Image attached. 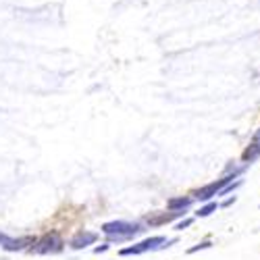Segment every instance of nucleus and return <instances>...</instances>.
<instances>
[{
	"mask_svg": "<svg viewBox=\"0 0 260 260\" xmlns=\"http://www.w3.org/2000/svg\"><path fill=\"white\" fill-rule=\"evenodd\" d=\"M144 223L138 221H108L100 227V233L106 235V242L108 244H125V242H132L136 235L144 233Z\"/></svg>",
	"mask_w": 260,
	"mask_h": 260,
	"instance_id": "1",
	"label": "nucleus"
},
{
	"mask_svg": "<svg viewBox=\"0 0 260 260\" xmlns=\"http://www.w3.org/2000/svg\"><path fill=\"white\" fill-rule=\"evenodd\" d=\"M177 244V237H165V235H152V237H146V240L134 244V246H127L119 250V256H140L146 252H158V250H167L171 246Z\"/></svg>",
	"mask_w": 260,
	"mask_h": 260,
	"instance_id": "2",
	"label": "nucleus"
},
{
	"mask_svg": "<svg viewBox=\"0 0 260 260\" xmlns=\"http://www.w3.org/2000/svg\"><path fill=\"white\" fill-rule=\"evenodd\" d=\"M64 250V242L58 233H46L34 240V244L27 248L29 254H40V256H46V254H58Z\"/></svg>",
	"mask_w": 260,
	"mask_h": 260,
	"instance_id": "3",
	"label": "nucleus"
},
{
	"mask_svg": "<svg viewBox=\"0 0 260 260\" xmlns=\"http://www.w3.org/2000/svg\"><path fill=\"white\" fill-rule=\"evenodd\" d=\"M229 181H233V177L221 175V179H216V181H212V183H206L204 187H200V189L193 191V200H198V202H208V200H212L214 196H219V191H221Z\"/></svg>",
	"mask_w": 260,
	"mask_h": 260,
	"instance_id": "4",
	"label": "nucleus"
},
{
	"mask_svg": "<svg viewBox=\"0 0 260 260\" xmlns=\"http://www.w3.org/2000/svg\"><path fill=\"white\" fill-rule=\"evenodd\" d=\"M98 233H94V231H77L71 240H69V248L71 250H85L88 246H94L96 242H98Z\"/></svg>",
	"mask_w": 260,
	"mask_h": 260,
	"instance_id": "5",
	"label": "nucleus"
},
{
	"mask_svg": "<svg viewBox=\"0 0 260 260\" xmlns=\"http://www.w3.org/2000/svg\"><path fill=\"white\" fill-rule=\"evenodd\" d=\"M34 240H36V237H11L9 235L0 248H3L5 252H23V250H27L34 244Z\"/></svg>",
	"mask_w": 260,
	"mask_h": 260,
	"instance_id": "6",
	"label": "nucleus"
},
{
	"mask_svg": "<svg viewBox=\"0 0 260 260\" xmlns=\"http://www.w3.org/2000/svg\"><path fill=\"white\" fill-rule=\"evenodd\" d=\"M191 202H193V198H189V196H177V198L167 200V208L169 210H177V212H187Z\"/></svg>",
	"mask_w": 260,
	"mask_h": 260,
	"instance_id": "7",
	"label": "nucleus"
},
{
	"mask_svg": "<svg viewBox=\"0 0 260 260\" xmlns=\"http://www.w3.org/2000/svg\"><path fill=\"white\" fill-rule=\"evenodd\" d=\"M260 158V144L258 142H250V146L244 150V154H242V160L246 165H252Z\"/></svg>",
	"mask_w": 260,
	"mask_h": 260,
	"instance_id": "8",
	"label": "nucleus"
},
{
	"mask_svg": "<svg viewBox=\"0 0 260 260\" xmlns=\"http://www.w3.org/2000/svg\"><path fill=\"white\" fill-rule=\"evenodd\" d=\"M185 212H177V210H169L165 214H158L156 219H148V225H165V223H171V221H175L179 219V216H183Z\"/></svg>",
	"mask_w": 260,
	"mask_h": 260,
	"instance_id": "9",
	"label": "nucleus"
},
{
	"mask_svg": "<svg viewBox=\"0 0 260 260\" xmlns=\"http://www.w3.org/2000/svg\"><path fill=\"white\" fill-rule=\"evenodd\" d=\"M216 208H219V202H214V200H208L204 206H200L198 208V212H196V216L198 219H206V216H210L212 212H216Z\"/></svg>",
	"mask_w": 260,
	"mask_h": 260,
	"instance_id": "10",
	"label": "nucleus"
},
{
	"mask_svg": "<svg viewBox=\"0 0 260 260\" xmlns=\"http://www.w3.org/2000/svg\"><path fill=\"white\" fill-rule=\"evenodd\" d=\"M212 248V242H200V244H196V246H191V248H187V254L191 256V254H196V252H200V250H210Z\"/></svg>",
	"mask_w": 260,
	"mask_h": 260,
	"instance_id": "11",
	"label": "nucleus"
},
{
	"mask_svg": "<svg viewBox=\"0 0 260 260\" xmlns=\"http://www.w3.org/2000/svg\"><path fill=\"white\" fill-rule=\"evenodd\" d=\"M191 223H193L191 216H185V219H181L179 223H175V231H185L187 227H191Z\"/></svg>",
	"mask_w": 260,
	"mask_h": 260,
	"instance_id": "12",
	"label": "nucleus"
},
{
	"mask_svg": "<svg viewBox=\"0 0 260 260\" xmlns=\"http://www.w3.org/2000/svg\"><path fill=\"white\" fill-rule=\"evenodd\" d=\"M108 248H111V244L104 242V244H100V246H96V248H94V254H104Z\"/></svg>",
	"mask_w": 260,
	"mask_h": 260,
	"instance_id": "13",
	"label": "nucleus"
},
{
	"mask_svg": "<svg viewBox=\"0 0 260 260\" xmlns=\"http://www.w3.org/2000/svg\"><path fill=\"white\" fill-rule=\"evenodd\" d=\"M235 202H237V198H235V196H231V198H227L225 202H221V204H219V208H227V206H231V204H235Z\"/></svg>",
	"mask_w": 260,
	"mask_h": 260,
	"instance_id": "14",
	"label": "nucleus"
},
{
	"mask_svg": "<svg viewBox=\"0 0 260 260\" xmlns=\"http://www.w3.org/2000/svg\"><path fill=\"white\" fill-rule=\"evenodd\" d=\"M7 237H9V235H7V233H0V246H3V242H5V240H7Z\"/></svg>",
	"mask_w": 260,
	"mask_h": 260,
	"instance_id": "15",
	"label": "nucleus"
}]
</instances>
